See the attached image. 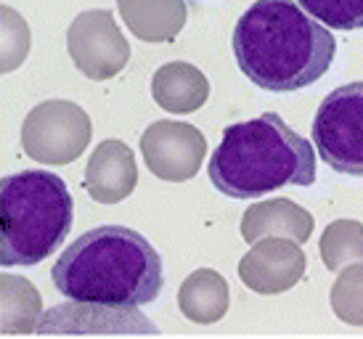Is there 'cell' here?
Here are the masks:
<instances>
[{
  "label": "cell",
  "mask_w": 363,
  "mask_h": 339,
  "mask_svg": "<svg viewBox=\"0 0 363 339\" xmlns=\"http://www.w3.org/2000/svg\"><path fill=\"white\" fill-rule=\"evenodd\" d=\"M334 53V35L294 0H255L233 30L239 70L271 93H292L321 80Z\"/></svg>",
  "instance_id": "1"
},
{
  "label": "cell",
  "mask_w": 363,
  "mask_h": 339,
  "mask_svg": "<svg viewBox=\"0 0 363 339\" xmlns=\"http://www.w3.org/2000/svg\"><path fill=\"white\" fill-rule=\"evenodd\" d=\"M51 276L67 299L138 308L160 297L162 260L141 233L101 226L72 241Z\"/></svg>",
  "instance_id": "2"
},
{
  "label": "cell",
  "mask_w": 363,
  "mask_h": 339,
  "mask_svg": "<svg viewBox=\"0 0 363 339\" xmlns=\"http://www.w3.org/2000/svg\"><path fill=\"white\" fill-rule=\"evenodd\" d=\"M212 186L231 199H255L284 186L315 183V154L276 111L225 128L207 165Z\"/></svg>",
  "instance_id": "3"
},
{
  "label": "cell",
  "mask_w": 363,
  "mask_h": 339,
  "mask_svg": "<svg viewBox=\"0 0 363 339\" xmlns=\"http://www.w3.org/2000/svg\"><path fill=\"white\" fill-rule=\"evenodd\" d=\"M74 220L67 183L48 170H27L0 180V262L38 265L61 247Z\"/></svg>",
  "instance_id": "4"
},
{
  "label": "cell",
  "mask_w": 363,
  "mask_h": 339,
  "mask_svg": "<svg viewBox=\"0 0 363 339\" xmlns=\"http://www.w3.org/2000/svg\"><path fill=\"white\" fill-rule=\"evenodd\" d=\"M91 135V117L82 106L64 99H51L38 104L24 117L21 149L40 165L64 167L85 154Z\"/></svg>",
  "instance_id": "5"
},
{
  "label": "cell",
  "mask_w": 363,
  "mask_h": 339,
  "mask_svg": "<svg viewBox=\"0 0 363 339\" xmlns=\"http://www.w3.org/2000/svg\"><path fill=\"white\" fill-rule=\"evenodd\" d=\"M313 143L332 170L363 178V80L332 90L321 101Z\"/></svg>",
  "instance_id": "6"
},
{
  "label": "cell",
  "mask_w": 363,
  "mask_h": 339,
  "mask_svg": "<svg viewBox=\"0 0 363 339\" xmlns=\"http://www.w3.org/2000/svg\"><path fill=\"white\" fill-rule=\"evenodd\" d=\"M67 50L72 64L91 80H111L130 59V43L106 9L82 11L67 30Z\"/></svg>",
  "instance_id": "7"
},
{
  "label": "cell",
  "mask_w": 363,
  "mask_h": 339,
  "mask_svg": "<svg viewBox=\"0 0 363 339\" xmlns=\"http://www.w3.org/2000/svg\"><path fill=\"white\" fill-rule=\"evenodd\" d=\"M141 154L152 175L167 183H186L202 170L207 138L189 122L157 120L143 130Z\"/></svg>",
  "instance_id": "8"
},
{
  "label": "cell",
  "mask_w": 363,
  "mask_h": 339,
  "mask_svg": "<svg viewBox=\"0 0 363 339\" xmlns=\"http://www.w3.org/2000/svg\"><path fill=\"white\" fill-rule=\"evenodd\" d=\"M308 268V257L300 250V244L284 236H265L255 241L239 262V279L247 289L257 294H281L300 284Z\"/></svg>",
  "instance_id": "9"
},
{
  "label": "cell",
  "mask_w": 363,
  "mask_h": 339,
  "mask_svg": "<svg viewBox=\"0 0 363 339\" xmlns=\"http://www.w3.org/2000/svg\"><path fill=\"white\" fill-rule=\"evenodd\" d=\"M40 334H91V331H157L138 308L101 305V302H77L56 305L38 321Z\"/></svg>",
  "instance_id": "10"
},
{
  "label": "cell",
  "mask_w": 363,
  "mask_h": 339,
  "mask_svg": "<svg viewBox=\"0 0 363 339\" xmlns=\"http://www.w3.org/2000/svg\"><path fill=\"white\" fill-rule=\"evenodd\" d=\"M138 186L135 154L122 140H101L85 165V189L99 204H120Z\"/></svg>",
  "instance_id": "11"
},
{
  "label": "cell",
  "mask_w": 363,
  "mask_h": 339,
  "mask_svg": "<svg viewBox=\"0 0 363 339\" xmlns=\"http://www.w3.org/2000/svg\"><path fill=\"white\" fill-rule=\"evenodd\" d=\"M313 228H315L313 215L292 199L257 201L242 218V239L247 244H255L265 236H284L305 244L311 239Z\"/></svg>",
  "instance_id": "12"
},
{
  "label": "cell",
  "mask_w": 363,
  "mask_h": 339,
  "mask_svg": "<svg viewBox=\"0 0 363 339\" xmlns=\"http://www.w3.org/2000/svg\"><path fill=\"white\" fill-rule=\"evenodd\" d=\"M152 96L157 106L170 114H194L210 99V80L194 64L170 61L154 72Z\"/></svg>",
  "instance_id": "13"
},
{
  "label": "cell",
  "mask_w": 363,
  "mask_h": 339,
  "mask_svg": "<svg viewBox=\"0 0 363 339\" xmlns=\"http://www.w3.org/2000/svg\"><path fill=\"white\" fill-rule=\"evenodd\" d=\"M125 27L143 43H170L186 27L183 0H117Z\"/></svg>",
  "instance_id": "14"
},
{
  "label": "cell",
  "mask_w": 363,
  "mask_h": 339,
  "mask_svg": "<svg viewBox=\"0 0 363 339\" xmlns=\"http://www.w3.org/2000/svg\"><path fill=\"white\" fill-rule=\"evenodd\" d=\"M231 305V289L228 281L223 279L218 270L199 268L191 276H186L178 291V308L191 323L210 326L228 313Z\"/></svg>",
  "instance_id": "15"
},
{
  "label": "cell",
  "mask_w": 363,
  "mask_h": 339,
  "mask_svg": "<svg viewBox=\"0 0 363 339\" xmlns=\"http://www.w3.org/2000/svg\"><path fill=\"white\" fill-rule=\"evenodd\" d=\"M43 316V297L38 287L24 276H0V331L32 334Z\"/></svg>",
  "instance_id": "16"
},
{
  "label": "cell",
  "mask_w": 363,
  "mask_h": 339,
  "mask_svg": "<svg viewBox=\"0 0 363 339\" xmlns=\"http://www.w3.org/2000/svg\"><path fill=\"white\" fill-rule=\"evenodd\" d=\"M321 262L326 270H340L350 262H363V223L358 220H334L318 241Z\"/></svg>",
  "instance_id": "17"
},
{
  "label": "cell",
  "mask_w": 363,
  "mask_h": 339,
  "mask_svg": "<svg viewBox=\"0 0 363 339\" xmlns=\"http://www.w3.org/2000/svg\"><path fill=\"white\" fill-rule=\"evenodd\" d=\"M0 40H3L0 43V72L9 74V72L19 70L32 48L30 24L11 6L0 9Z\"/></svg>",
  "instance_id": "18"
},
{
  "label": "cell",
  "mask_w": 363,
  "mask_h": 339,
  "mask_svg": "<svg viewBox=\"0 0 363 339\" xmlns=\"http://www.w3.org/2000/svg\"><path fill=\"white\" fill-rule=\"evenodd\" d=\"M332 310L342 323L363 326V262L340 268L332 287Z\"/></svg>",
  "instance_id": "19"
},
{
  "label": "cell",
  "mask_w": 363,
  "mask_h": 339,
  "mask_svg": "<svg viewBox=\"0 0 363 339\" xmlns=\"http://www.w3.org/2000/svg\"><path fill=\"white\" fill-rule=\"evenodd\" d=\"M297 6L326 30H363V0H297Z\"/></svg>",
  "instance_id": "20"
}]
</instances>
